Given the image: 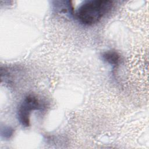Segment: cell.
<instances>
[{"label": "cell", "instance_id": "cell-1", "mask_svg": "<svg viewBox=\"0 0 149 149\" xmlns=\"http://www.w3.org/2000/svg\"><path fill=\"white\" fill-rule=\"evenodd\" d=\"M113 2L108 0H88L83 2L75 12L81 24L91 26L98 22L112 8Z\"/></svg>", "mask_w": 149, "mask_h": 149}, {"label": "cell", "instance_id": "cell-2", "mask_svg": "<svg viewBox=\"0 0 149 149\" xmlns=\"http://www.w3.org/2000/svg\"><path fill=\"white\" fill-rule=\"evenodd\" d=\"M42 104L38 98L31 94L24 97L20 104L17 110L18 120L24 127H29L30 125V115L32 111L40 110Z\"/></svg>", "mask_w": 149, "mask_h": 149}, {"label": "cell", "instance_id": "cell-3", "mask_svg": "<svg viewBox=\"0 0 149 149\" xmlns=\"http://www.w3.org/2000/svg\"><path fill=\"white\" fill-rule=\"evenodd\" d=\"M54 10L59 14L71 16L74 14L73 7L70 1H56L53 2Z\"/></svg>", "mask_w": 149, "mask_h": 149}, {"label": "cell", "instance_id": "cell-4", "mask_svg": "<svg viewBox=\"0 0 149 149\" xmlns=\"http://www.w3.org/2000/svg\"><path fill=\"white\" fill-rule=\"evenodd\" d=\"M102 58L105 62L113 66H118L121 61L120 54L114 50H108L104 52L102 54Z\"/></svg>", "mask_w": 149, "mask_h": 149}, {"label": "cell", "instance_id": "cell-5", "mask_svg": "<svg viewBox=\"0 0 149 149\" xmlns=\"http://www.w3.org/2000/svg\"><path fill=\"white\" fill-rule=\"evenodd\" d=\"M13 129L10 127H5L1 129V135L5 139H10L13 134Z\"/></svg>", "mask_w": 149, "mask_h": 149}]
</instances>
